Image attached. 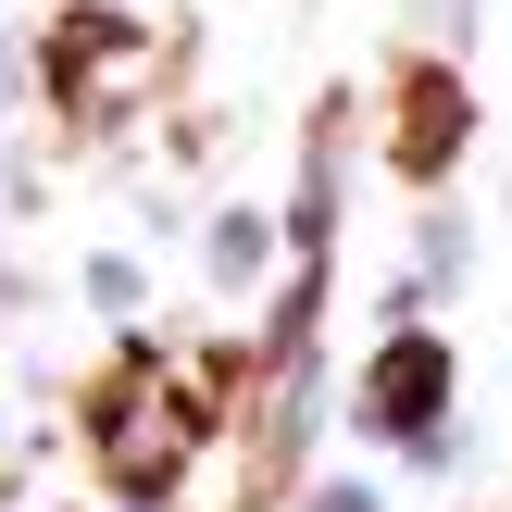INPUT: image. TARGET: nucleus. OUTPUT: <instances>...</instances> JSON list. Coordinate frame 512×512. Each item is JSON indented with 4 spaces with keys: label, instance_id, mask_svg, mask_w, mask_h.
Segmentation results:
<instances>
[{
    "label": "nucleus",
    "instance_id": "1",
    "mask_svg": "<svg viewBox=\"0 0 512 512\" xmlns=\"http://www.w3.org/2000/svg\"><path fill=\"white\" fill-rule=\"evenodd\" d=\"M88 438H100V463H113V488L125 500H175V475H188V450H200V425H188V388L163 375V350H138L125 338L113 363L88 375Z\"/></svg>",
    "mask_w": 512,
    "mask_h": 512
},
{
    "label": "nucleus",
    "instance_id": "2",
    "mask_svg": "<svg viewBox=\"0 0 512 512\" xmlns=\"http://www.w3.org/2000/svg\"><path fill=\"white\" fill-rule=\"evenodd\" d=\"M463 138H475L463 75L450 63H400V88H388V163L413 175V188H438V175L463 163Z\"/></svg>",
    "mask_w": 512,
    "mask_h": 512
},
{
    "label": "nucleus",
    "instance_id": "3",
    "mask_svg": "<svg viewBox=\"0 0 512 512\" xmlns=\"http://www.w3.org/2000/svg\"><path fill=\"white\" fill-rule=\"evenodd\" d=\"M363 413L388 425V438H425V425L450 413V350H438V338H388V350H375Z\"/></svg>",
    "mask_w": 512,
    "mask_h": 512
},
{
    "label": "nucleus",
    "instance_id": "4",
    "mask_svg": "<svg viewBox=\"0 0 512 512\" xmlns=\"http://www.w3.org/2000/svg\"><path fill=\"white\" fill-rule=\"evenodd\" d=\"M38 63H50V88H63V100H88L100 63H125V25H113V13H75V25H50Z\"/></svg>",
    "mask_w": 512,
    "mask_h": 512
}]
</instances>
